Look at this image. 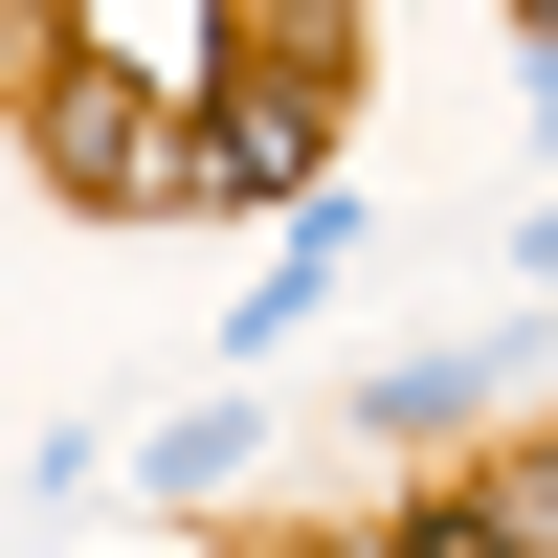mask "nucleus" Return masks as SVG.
<instances>
[{"label": "nucleus", "mask_w": 558, "mask_h": 558, "mask_svg": "<svg viewBox=\"0 0 558 558\" xmlns=\"http://www.w3.org/2000/svg\"><path fill=\"white\" fill-rule=\"evenodd\" d=\"M492 536H558V447H536V470H514V514H492Z\"/></svg>", "instance_id": "f257e3e1"}, {"label": "nucleus", "mask_w": 558, "mask_h": 558, "mask_svg": "<svg viewBox=\"0 0 558 558\" xmlns=\"http://www.w3.org/2000/svg\"><path fill=\"white\" fill-rule=\"evenodd\" d=\"M536 23H558V0H536Z\"/></svg>", "instance_id": "f03ea898"}]
</instances>
